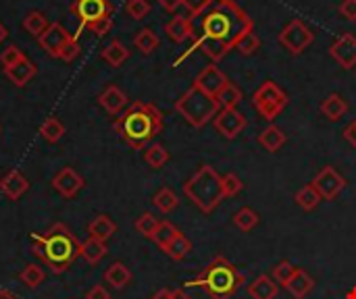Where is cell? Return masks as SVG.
Listing matches in <instances>:
<instances>
[{
  "label": "cell",
  "mask_w": 356,
  "mask_h": 299,
  "mask_svg": "<svg viewBox=\"0 0 356 299\" xmlns=\"http://www.w3.org/2000/svg\"><path fill=\"white\" fill-rule=\"evenodd\" d=\"M200 17V29L194 35L192 48L184 52L173 67H179V62H184L194 50H202L213 62H219L246 33L254 29V21L236 0H213Z\"/></svg>",
  "instance_id": "obj_1"
},
{
  "label": "cell",
  "mask_w": 356,
  "mask_h": 299,
  "mask_svg": "<svg viewBox=\"0 0 356 299\" xmlns=\"http://www.w3.org/2000/svg\"><path fill=\"white\" fill-rule=\"evenodd\" d=\"M33 254L54 273H67L81 256V244L63 223H54L46 233H29Z\"/></svg>",
  "instance_id": "obj_2"
},
{
  "label": "cell",
  "mask_w": 356,
  "mask_h": 299,
  "mask_svg": "<svg viewBox=\"0 0 356 299\" xmlns=\"http://www.w3.org/2000/svg\"><path fill=\"white\" fill-rule=\"evenodd\" d=\"M113 127L129 148L144 150L163 131L165 119L154 104L138 100L117 117Z\"/></svg>",
  "instance_id": "obj_3"
},
{
  "label": "cell",
  "mask_w": 356,
  "mask_h": 299,
  "mask_svg": "<svg viewBox=\"0 0 356 299\" xmlns=\"http://www.w3.org/2000/svg\"><path fill=\"white\" fill-rule=\"evenodd\" d=\"M242 283L244 277L238 268L223 256H217L194 281H188L186 287L202 289L211 299H232L240 291Z\"/></svg>",
  "instance_id": "obj_4"
},
{
  "label": "cell",
  "mask_w": 356,
  "mask_h": 299,
  "mask_svg": "<svg viewBox=\"0 0 356 299\" xmlns=\"http://www.w3.org/2000/svg\"><path fill=\"white\" fill-rule=\"evenodd\" d=\"M186 198L204 214H211L225 198L223 194V177L211 166L202 164L186 183H184Z\"/></svg>",
  "instance_id": "obj_5"
},
{
  "label": "cell",
  "mask_w": 356,
  "mask_h": 299,
  "mask_svg": "<svg viewBox=\"0 0 356 299\" xmlns=\"http://www.w3.org/2000/svg\"><path fill=\"white\" fill-rule=\"evenodd\" d=\"M175 110L196 129L204 127L209 121H213L217 117V112L221 110L217 98L204 94L202 89H198L196 85H192L177 102H175Z\"/></svg>",
  "instance_id": "obj_6"
},
{
  "label": "cell",
  "mask_w": 356,
  "mask_h": 299,
  "mask_svg": "<svg viewBox=\"0 0 356 299\" xmlns=\"http://www.w3.org/2000/svg\"><path fill=\"white\" fill-rule=\"evenodd\" d=\"M288 102V94L275 81L261 83V87L252 94V106L265 121L277 119L286 110Z\"/></svg>",
  "instance_id": "obj_7"
},
{
  "label": "cell",
  "mask_w": 356,
  "mask_h": 299,
  "mask_svg": "<svg viewBox=\"0 0 356 299\" xmlns=\"http://www.w3.org/2000/svg\"><path fill=\"white\" fill-rule=\"evenodd\" d=\"M313 42H315L313 29L307 23H302L300 19H292L280 33V44L294 56L302 54Z\"/></svg>",
  "instance_id": "obj_8"
},
{
  "label": "cell",
  "mask_w": 356,
  "mask_h": 299,
  "mask_svg": "<svg viewBox=\"0 0 356 299\" xmlns=\"http://www.w3.org/2000/svg\"><path fill=\"white\" fill-rule=\"evenodd\" d=\"M71 12L79 21V29H83L90 23H96L100 19L111 17L113 4L108 0H75L71 4Z\"/></svg>",
  "instance_id": "obj_9"
},
{
  "label": "cell",
  "mask_w": 356,
  "mask_h": 299,
  "mask_svg": "<svg viewBox=\"0 0 356 299\" xmlns=\"http://www.w3.org/2000/svg\"><path fill=\"white\" fill-rule=\"evenodd\" d=\"M311 185L317 189L321 200H336L346 187V179L334 166H323V171H319L317 177L311 181Z\"/></svg>",
  "instance_id": "obj_10"
},
{
  "label": "cell",
  "mask_w": 356,
  "mask_h": 299,
  "mask_svg": "<svg viewBox=\"0 0 356 299\" xmlns=\"http://www.w3.org/2000/svg\"><path fill=\"white\" fill-rule=\"evenodd\" d=\"M213 123L217 133H221L225 139H236L248 125L246 117L238 108H221L213 119Z\"/></svg>",
  "instance_id": "obj_11"
},
{
  "label": "cell",
  "mask_w": 356,
  "mask_h": 299,
  "mask_svg": "<svg viewBox=\"0 0 356 299\" xmlns=\"http://www.w3.org/2000/svg\"><path fill=\"white\" fill-rule=\"evenodd\" d=\"M86 185V179L71 166H65L60 169L54 177H52V187L58 196H63L65 200H71L75 198Z\"/></svg>",
  "instance_id": "obj_12"
},
{
  "label": "cell",
  "mask_w": 356,
  "mask_h": 299,
  "mask_svg": "<svg viewBox=\"0 0 356 299\" xmlns=\"http://www.w3.org/2000/svg\"><path fill=\"white\" fill-rule=\"evenodd\" d=\"M73 35H75V33H69L60 23H50L48 29L38 37V42H40L42 50H44L48 56L58 58L60 50L65 48V44H67Z\"/></svg>",
  "instance_id": "obj_13"
},
{
  "label": "cell",
  "mask_w": 356,
  "mask_h": 299,
  "mask_svg": "<svg viewBox=\"0 0 356 299\" xmlns=\"http://www.w3.org/2000/svg\"><path fill=\"white\" fill-rule=\"evenodd\" d=\"M227 83H229L227 75H225L217 65H209V67L202 69V71L196 75V79H194V85H196L198 89H202L204 94L213 96V98H217V96L221 94V89H223Z\"/></svg>",
  "instance_id": "obj_14"
},
{
  "label": "cell",
  "mask_w": 356,
  "mask_h": 299,
  "mask_svg": "<svg viewBox=\"0 0 356 299\" xmlns=\"http://www.w3.org/2000/svg\"><path fill=\"white\" fill-rule=\"evenodd\" d=\"M330 54L342 69H356V35L344 33L338 40H334V44L330 46Z\"/></svg>",
  "instance_id": "obj_15"
},
{
  "label": "cell",
  "mask_w": 356,
  "mask_h": 299,
  "mask_svg": "<svg viewBox=\"0 0 356 299\" xmlns=\"http://www.w3.org/2000/svg\"><path fill=\"white\" fill-rule=\"evenodd\" d=\"M27 189H29V181H27V177H25L21 171H17V169L8 171V173L0 179V194L6 196L10 202H17Z\"/></svg>",
  "instance_id": "obj_16"
},
{
  "label": "cell",
  "mask_w": 356,
  "mask_h": 299,
  "mask_svg": "<svg viewBox=\"0 0 356 299\" xmlns=\"http://www.w3.org/2000/svg\"><path fill=\"white\" fill-rule=\"evenodd\" d=\"M98 104H100L108 114L117 117V114H121V112L125 110V106H127V96H125V92H123L121 87H117V85H106V87L100 92V96H98Z\"/></svg>",
  "instance_id": "obj_17"
},
{
  "label": "cell",
  "mask_w": 356,
  "mask_h": 299,
  "mask_svg": "<svg viewBox=\"0 0 356 299\" xmlns=\"http://www.w3.org/2000/svg\"><path fill=\"white\" fill-rule=\"evenodd\" d=\"M165 33L169 35L171 42L181 44L188 37H194V21L192 17H184V15H175L167 25H165Z\"/></svg>",
  "instance_id": "obj_18"
},
{
  "label": "cell",
  "mask_w": 356,
  "mask_h": 299,
  "mask_svg": "<svg viewBox=\"0 0 356 299\" xmlns=\"http://www.w3.org/2000/svg\"><path fill=\"white\" fill-rule=\"evenodd\" d=\"M35 73H38V69H35V65H33L27 56H25L23 60H19L17 65L4 69V75H6L8 81H10L13 85H17V87L27 85V83L35 77Z\"/></svg>",
  "instance_id": "obj_19"
},
{
  "label": "cell",
  "mask_w": 356,
  "mask_h": 299,
  "mask_svg": "<svg viewBox=\"0 0 356 299\" xmlns=\"http://www.w3.org/2000/svg\"><path fill=\"white\" fill-rule=\"evenodd\" d=\"M286 289L290 291V296L296 299H305L313 289H315V281H313V277L307 273V271H296L294 273V277L288 281V285H286Z\"/></svg>",
  "instance_id": "obj_20"
},
{
  "label": "cell",
  "mask_w": 356,
  "mask_h": 299,
  "mask_svg": "<svg viewBox=\"0 0 356 299\" xmlns=\"http://www.w3.org/2000/svg\"><path fill=\"white\" fill-rule=\"evenodd\" d=\"M88 233H90V237H94V239L108 241V239L117 233V225H115V221H113L108 214H98L94 221H90Z\"/></svg>",
  "instance_id": "obj_21"
},
{
  "label": "cell",
  "mask_w": 356,
  "mask_h": 299,
  "mask_svg": "<svg viewBox=\"0 0 356 299\" xmlns=\"http://www.w3.org/2000/svg\"><path fill=\"white\" fill-rule=\"evenodd\" d=\"M277 283L275 279L267 277V275H261L257 277L250 285H248V293L252 299H275L277 298Z\"/></svg>",
  "instance_id": "obj_22"
},
{
  "label": "cell",
  "mask_w": 356,
  "mask_h": 299,
  "mask_svg": "<svg viewBox=\"0 0 356 299\" xmlns=\"http://www.w3.org/2000/svg\"><path fill=\"white\" fill-rule=\"evenodd\" d=\"M131 271L123 264V262H113L106 271H104V281L113 287V289H123L131 283Z\"/></svg>",
  "instance_id": "obj_23"
},
{
  "label": "cell",
  "mask_w": 356,
  "mask_h": 299,
  "mask_svg": "<svg viewBox=\"0 0 356 299\" xmlns=\"http://www.w3.org/2000/svg\"><path fill=\"white\" fill-rule=\"evenodd\" d=\"M321 112H323V117H327L330 121H340V119L348 112V102H346L340 94H330V96L321 102Z\"/></svg>",
  "instance_id": "obj_24"
},
{
  "label": "cell",
  "mask_w": 356,
  "mask_h": 299,
  "mask_svg": "<svg viewBox=\"0 0 356 299\" xmlns=\"http://www.w3.org/2000/svg\"><path fill=\"white\" fill-rule=\"evenodd\" d=\"M108 254V248H106V241H100V239H94V237H88L83 244H81V258L88 262V264H98L102 258H106Z\"/></svg>",
  "instance_id": "obj_25"
},
{
  "label": "cell",
  "mask_w": 356,
  "mask_h": 299,
  "mask_svg": "<svg viewBox=\"0 0 356 299\" xmlns=\"http://www.w3.org/2000/svg\"><path fill=\"white\" fill-rule=\"evenodd\" d=\"M286 133L277 127V125H269L261 131L259 135V144L267 150V152H277L284 144H286Z\"/></svg>",
  "instance_id": "obj_26"
},
{
  "label": "cell",
  "mask_w": 356,
  "mask_h": 299,
  "mask_svg": "<svg viewBox=\"0 0 356 299\" xmlns=\"http://www.w3.org/2000/svg\"><path fill=\"white\" fill-rule=\"evenodd\" d=\"M102 58L111 65V67H121L127 58H129V50H127V46L123 44V42H119V40H113V42H108L104 48H102Z\"/></svg>",
  "instance_id": "obj_27"
},
{
  "label": "cell",
  "mask_w": 356,
  "mask_h": 299,
  "mask_svg": "<svg viewBox=\"0 0 356 299\" xmlns=\"http://www.w3.org/2000/svg\"><path fill=\"white\" fill-rule=\"evenodd\" d=\"M152 204H154V208H156V210H161L163 214H169V212H173V210L179 206V200H177V194H175L173 189H169V187H161V189L154 194Z\"/></svg>",
  "instance_id": "obj_28"
},
{
  "label": "cell",
  "mask_w": 356,
  "mask_h": 299,
  "mask_svg": "<svg viewBox=\"0 0 356 299\" xmlns=\"http://www.w3.org/2000/svg\"><path fill=\"white\" fill-rule=\"evenodd\" d=\"M48 17L42 12V10H29L27 15H25V19H23V27H25V31L27 33H31V35H35V37H40L46 29H48Z\"/></svg>",
  "instance_id": "obj_29"
},
{
  "label": "cell",
  "mask_w": 356,
  "mask_h": 299,
  "mask_svg": "<svg viewBox=\"0 0 356 299\" xmlns=\"http://www.w3.org/2000/svg\"><path fill=\"white\" fill-rule=\"evenodd\" d=\"M159 44H161V40H159V35H156L150 27L140 29V31L136 33V37H134V46H136L142 54H152V52L159 48Z\"/></svg>",
  "instance_id": "obj_30"
},
{
  "label": "cell",
  "mask_w": 356,
  "mask_h": 299,
  "mask_svg": "<svg viewBox=\"0 0 356 299\" xmlns=\"http://www.w3.org/2000/svg\"><path fill=\"white\" fill-rule=\"evenodd\" d=\"M179 235V229L173 225V223H169V221H161L159 223V227H156V231H154V235H152V241L165 252L167 248H169V244L175 239Z\"/></svg>",
  "instance_id": "obj_31"
},
{
  "label": "cell",
  "mask_w": 356,
  "mask_h": 299,
  "mask_svg": "<svg viewBox=\"0 0 356 299\" xmlns=\"http://www.w3.org/2000/svg\"><path fill=\"white\" fill-rule=\"evenodd\" d=\"M40 135L44 142L48 144H56L63 135H65V125L56 119V117H48L42 127H40Z\"/></svg>",
  "instance_id": "obj_32"
},
{
  "label": "cell",
  "mask_w": 356,
  "mask_h": 299,
  "mask_svg": "<svg viewBox=\"0 0 356 299\" xmlns=\"http://www.w3.org/2000/svg\"><path fill=\"white\" fill-rule=\"evenodd\" d=\"M144 160H146V164H148L150 169L159 171V169H163V166L169 162V152H167L165 146H161V144H150V146L146 148V152H144Z\"/></svg>",
  "instance_id": "obj_33"
},
{
  "label": "cell",
  "mask_w": 356,
  "mask_h": 299,
  "mask_svg": "<svg viewBox=\"0 0 356 299\" xmlns=\"http://www.w3.org/2000/svg\"><path fill=\"white\" fill-rule=\"evenodd\" d=\"M242 98H244L242 89H240L236 83L229 81V83L221 89V94L217 96V102H219L221 108H236V106L242 102Z\"/></svg>",
  "instance_id": "obj_34"
},
{
  "label": "cell",
  "mask_w": 356,
  "mask_h": 299,
  "mask_svg": "<svg viewBox=\"0 0 356 299\" xmlns=\"http://www.w3.org/2000/svg\"><path fill=\"white\" fill-rule=\"evenodd\" d=\"M192 252V241L184 235V233H179L171 244H169V248L165 250V254L169 256V258H173V260H184L188 254Z\"/></svg>",
  "instance_id": "obj_35"
},
{
  "label": "cell",
  "mask_w": 356,
  "mask_h": 299,
  "mask_svg": "<svg viewBox=\"0 0 356 299\" xmlns=\"http://www.w3.org/2000/svg\"><path fill=\"white\" fill-rule=\"evenodd\" d=\"M19 281L29 289H38L44 283V271L38 264H25V268L19 273Z\"/></svg>",
  "instance_id": "obj_36"
},
{
  "label": "cell",
  "mask_w": 356,
  "mask_h": 299,
  "mask_svg": "<svg viewBox=\"0 0 356 299\" xmlns=\"http://www.w3.org/2000/svg\"><path fill=\"white\" fill-rule=\"evenodd\" d=\"M296 204L302 208V210H307V212H311V210H315L317 206H319V202H321V196L317 194V189L313 187V185H307V187H302L298 194H296Z\"/></svg>",
  "instance_id": "obj_37"
},
{
  "label": "cell",
  "mask_w": 356,
  "mask_h": 299,
  "mask_svg": "<svg viewBox=\"0 0 356 299\" xmlns=\"http://www.w3.org/2000/svg\"><path fill=\"white\" fill-rule=\"evenodd\" d=\"M234 225H236L240 231L248 233V231H252V229L259 225V214H257L252 208H240V210L234 214Z\"/></svg>",
  "instance_id": "obj_38"
},
{
  "label": "cell",
  "mask_w": 356,
  "mask_h": 299,
  "mask_svg": "<svg viewBox=\"0 0 356 299\" xmlns=\"http://www.w3.org/2000/svg\"><path fill=\"white\" fill-rule=\"evenodd\" d=\"M159 223H161V221H159L152 212H144V214L136 221V231H138L142 237L152 239V235H154V231H156Z\"/></svg>",
  "instance_id": "obj_39"
},
{
  "label": "cell",
  "mask_w": 356,
  "mask_h": 299,
  "mask_svg": "<svg viewBox=\"0 0 356 299\" xmlns=\"http://www.w3.org/2000/svg\"><path fill=\"white\" fill-rule=\"evenodd\" d=\"M259 48H261V37H259V35L254 33V29H252L250 33H246V35L236 44L234 50H238L242 56H250V54L259 52Z\"/></svg>",
  "instance_id": "obj_40"
},
{
  "label": "cell",
  "mask_w": 356,
  "mask_h": 299,
  "mask_svg": "<svg viewBox=\"0 0 356 299\" xmlns=\"http://www.w3.org/2000/svg\"><path fill=\"white\" fill-rule=\"evenodd\" d=\"M125 10H127V15H129L131 19L142 21V19H146L148 12H150V2H148V0H127Z\"/></svg>",
  "instance_id": "obj_41"
},
{
  "label": "cell",
  "mask_w": 356,
  "mask_h": 299,
  "mask_svg": "<svg viewBox=\"0 0 356 299\" xmlns=\"http://www.w3.org/2000/svg\"><path fill=\"white\" fill-rule=\"evenodd\" d=\"M298 268L292 264V262H280L277 266H275V271H273V279H275V283H280V285H288V281L294 277V273H296Z\"/></svg>",
  "instance_id": "obj_42"
},
{
  "label": "cell",
  "mask_w": 356,
  "mask_h": 299,
  "mask_svg": "<svg viewBox=\"0 0 356 299\" xmlns=\"http://www.w3.org/2000/svg\"><path fill=\"white\" fill-rule=\"evenodd\" d=\"M242 189H244V183H242V179L236 173H227L223 177V194H225V198H234Z\"/></svg>",
  "instance_id": "obj_43"
},
{
  "label": "cell",
  "mask_w": 356,
  "mask_h": 299,
  "mask_svg": "<svg viewBox=\"0 0 356 299\" xmlns=\"http://www.w3.org/2000/svg\"><path fill=\"white\" fill-rule=\"evenodd\" d=\"M23 58H25V54H23L17 46H8V48H4L2 54H0V65H2L4 69H8V67L17 65V62L23 60Z\"/></svg>",
  "instance_id": "obj_44"
},
{
  "label": "cell",
  "mask_w": 356,
  "mask_h": 299,
  "mask_svg": "<svg viewBox=\"0 0 356 299\" xmlns=\"http://www.w3.org/2000/svg\"><path fill=\"white\" fill-rule=\"evenodd\" d=\"M79 50H81V48H79V42H77V33H75V35L65 44V48L60 50L58 58H60V60H65V62H71V60L79 54Z\"/></svg>",
  "instance_id": "obj_45"
},
{
  "label": "cell",
  "mask_w": 356,
  "mask_h": 299,
  "mask_svg": "<svg viewBox=\"0 0 356 299\" xmlns=\"http://www.w3.org/2000/svg\"><path fill=\"white\" fill-rule=\"evenodd\" d=\"M181 4L190 10L192 17H200V15L213 4V0H184Z\"/></svg>",
  "instance_id": "obj_46"
},
{
  "label": "cell",
  "mask_w": 356,
  "mask_h": 299,
  "mask_svg": "<svg viewBox=\"0 0 356 299\" xmlns=\"http://www.w3.org/2000/svg\"><path fill=\"white\" fill-rule=\"evenodd\" d=\"M111 25H113V19H111V17H106V19H100V21H96V23H90V25H88V29H90L94 35L102 37V35H106V33L111 31Z\"/></svg>",
  "instance_id": "obj_47"
},
{
  "label": "cell",
  "mask_w": 356,
  "mask_h": 299,
  "mask_svg": "<svg viewBox=\"0 0 356 299\" xmlns=\"http://www.w3.org/2000/svg\"><path fill=\"white\" fill-rule=\"evenodd\" d=\"M340 15L346 19V21H355L356 23V0H344L340 4Z\"/></svg>",
  "instance_id": "obj_48"
},
{
  "label": "cell",
  "mask_w": 356,
  "mask_h": 299,
  "mask_svg": "<svg viewBox=\"0 0 356 299\" xmlns=\"http://www.w3.org/2000/svg\"><path fill=\"white\" fill-rule=\"evenodd\" d=\"M86 299H111V293L106 291L104 285H94V287L86 293Z\"/></svg>",
  "instance_id": "obj_49"
},
{
  "label": "cell",
  "mask_w": 356,
  "mask_h": 299,
  "mask_svg": "<svg viewBox=\"0 0 356 299\" xmlns=\"http://www.w3.org/2000/svg\"><path fill=\"white\" fill-rule=\"evenodd\" d=\"M344 137H346V142L356 150V119L344 129Z\"/></svg>",
  "instance_id": "obj_50"
},
{
  "label": "cell",
  "mask_w": 356,
  "mask_h": 299,
  "mask_svg": "<svg viewBox=\"0 0 356 299\" xmlns=\"http://www.w3.org/2000/svg\"><path fill=\"white\" fill-rule=\"evenodd\" d=\"M165 10H169V12H173V10H177L179 6H181V2L184 0H156Z\"/></svg>",
  "instance_id": "obj_51"
},
{
  "label": "cell",
  "mask_w": 356,
  "mask_h": 299,
  "mask_svg": "<svg viewBox=\"0 0 356 299\" xmlns=\"http://www.w3.org/2000/svg\"><path fill=\"white\" fill-rule=\"evenodd\" d=\"M150 299H173V291H169V289H161V291H156V293H154Z\"/></svg>",
  "instance_id": "obj_52"
},
{
  "label": "cell",
  "mask_w": 356,
  "mask_h": 299,
  "mask_svg": "<svg viewBox=\"0 0 356 299\" xmlns=\"http://www.w3.org/2000/svg\"><path fill=\"white\" fill-rule=\"evenodd\" d=\"M173 299H192V298H190L184 289H175V291H173Z\"/></svg>",
  "instance_id": "obj_53"
},
{
  "label": "cell",
  "mask_w": 356,
  "mask_h": 299,
  "mask_svg": "<svg viewBox=\"0 0 356 299\" xmlns=\"http://www.w3.org/2000/svg\"><path fill=\"white\" fill-rule=\"evenodd\" d=\"M0 299H17V296H13L10 291L2 289V291H0Z\"/></svg>",
  "instance_id": "obj_54"
},
{
  "label": "cell",
  "mask_w": 356,
  "mask_h": 299,
  "mask_svg": "<svg viewBox=\"0 0 356 299\" xmlns=\"http://www.w3.org/2000/svg\"><path fill=\"white\" fill-rule=\"evenodd\" d=\"M6 35H8V31H6V27H4V25L0 23V44H2L4 40H6Z\"/></svg>",
  "instance_id": "obj_55"
},
{
  "label": "cell",
  "mask_w": 356,
  "mask_h": 299,
  "mask_svg": "<svg viewBox=\"0 0 356 299\" xmlns=\"http://www.w3.org/2000/svg\"><path fill=\"white\" fill-rule=\"evenodd\" d=\"M0 131H2V127H0Z\"/></svg>",
  "instance_id": "obj_56"
}]
</instances>
